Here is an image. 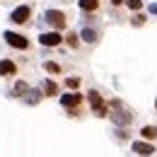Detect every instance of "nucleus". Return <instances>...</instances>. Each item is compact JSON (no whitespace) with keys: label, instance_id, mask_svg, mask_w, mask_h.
Listing matches in <instances>:
<instances>
[{"label":"nucleus","instance_id":"nucleus-3","mask_svg":"<svg viewBox=\"0 0 157 157\" xmlns=\"http://www.w3.org/2000/svg\"><path fill=\"white\" fill-rule=\"evenodd\" d=\"M85 101H87L90 111H92L97 118H106V116H109V104H106V97H104L99 90H94V87H92V90H87Z\"/></svg>","mask_w":157,"mask_h":157},{"label":"nucleus","instance_id":"nucleus-21","mask_svg":"<svg viewBox=\"0 0 157 157\" xmlns=\"http://www.w3.org/2000/svg\"><path fill=\"white\" fill-rule=\"evenodd\" d=\"M150 12H152V15H157V5H152V7H150Z\"/></svg>","mask_w":157,"mask_h":157},{"label":"nucleus","instance_id":"nucleus-7","mask_svg":"<svg viewBox=\"0 0 157 157\" xmlns=\"http://www.w3.org/2000/svg\"><path fill=\"white\" fill-rule=\"evenodd\" d=\"M39 44H41V46H46V48H58L60 44H63V34L56 32V29L44 32V34H39Z\"/></svg>","mask_w":157,"mask_h":157},{"label":"nucleus","instance_id":"nucleus-11","mask_svg":"<svg viewBox=\"0 0 157 157\" xmlns=\"http://www.w3.org/2000/svg\"><path fill=\"white\" fill-rule=\"evenodd\" d=\"M41 94L48 99V97H58L60 94V87H58V82L53 78H46L44 82H41Z\"/></svg>","mask_w":157,"mask_h":157},{"label":"nucleus","instance_id":"nucleus-15","mask_svg":"<svg viewBox=\"0 0 157 157\" xmlns=\"http://www.w3.org/2000/svg\"><path fill=\"white\" fill-rule=\"evenodd\" d=\"M63 44H65L68 48H73V51H80V46H82V41H80V34H78V32H68V34L63 36Z\"/></svg>","mask_w":157,"mask_h":157},{"label":"nucleus","instance_id":"nucleus-14","mask_svg":"<svg viewBox=\"0 0 157 157\" xmlns=\"http://www.w3.org/2000/svg\"><path fill=\"white\" fill-rule=\"evenodd\" d=\"M138 136H140V140H147V143H157V126H143L140 131H138Z\"/></svg>","mask_w":157,"mask_h":157},{"label":"nucleus","instance_id":"nucleus-22","mask_svg":"<svg viewBox=\"0 0 157 157\" xmlns=\"http://www.w3.org/2000/svg\"><path fill=\"white\" fill-rule=\"evenodd\" d=\"M155 111H157V97H155Z\"/></svg>","mask_w":157,"mask_h":157},{"label":"nucleus","instance_id":"nucleus-18","mask_svg":"<svg viewBox=\"0 0 157 157\" xmlns=\"http://www.w3.org/2000/svg\"><path fill=\"white\" fill-rule=\"evenodd\" d=\"M123 5H126V7H128V10H131V12H140V10H143V5H145V2H143V0H126V2H123Z\"/></svg>","mask_w":157,"mask_h":157},{"label":"nucleus","instance_id":"nucleus-2","mask_svg":"<svg viewBox=\"0 0 157 157\" xmlns=\"http://www.w3.org/2000/svg\"><path fill=\"white\" fill-rule=\"evenodd\" d=\"M60 106L65 109V114L70 118H82L85 114V94L82 92H65V94H60Z\"/></svg>","mask_w":157,"mask_h":157},{"label":"nucleus","instance_id":"nucleus-6","mask_svg":"<svg viewBox=\"0 0 157 157\" xmlns=\"http://www.w3.org/2000/svg\"><path fill=\"white\" fill-rule=\"evenodd\" d=\"M2 39H5L7 46H12V48H17V51H29V48H32V41L27 39L24 34H20V32H5Z\"/></svg>","mask_w":157,"mask_h":157},{"label":"nucleus","instance_id":"nucleus-20","mask_svg":"<svg viewBox=\"0 0 157 157\" xmlns=\"http://www.w3.org/2000/svg\"><path fill=\"white\" fill-rule=\"evenodd\" d=\"M126 0H111V7H123Z\"/></svg>","mask_w":157,"mask_h":157},{"label":"nucleus","instance_id":"nucleus-1","mask_svg":"<svg viewBox=\"0 0 157 157\" xmlns=\"http://www.w3.org/2000/svg\"><path fill=\"white\" fill-rule=\"evenodd\" d=\"M106 104H109V116L114 123H116L118 128H131L133 126V121H136V114H133V109H128L121 99H106Z\"/></svg>","mask_w":157,"mask_h":157},{"label":"nucleus","instance_id":"nucleus-9","mask_svg":"<svg viewBox=\"0 0 157 157\" xmlns=\"http://www.w3.org/2000/svg\"><path fill=\"white\" fill-rule=\"evenodd\" d=\"M99 39H101V34H99V29L94 27H90V24H85L82 29H80V41L82 44H90V46H97Z\"/></svg>","mask_w":157,"mask_h":157},{"label":"nucleus","instance_id":"nucleus-8","mask_svg":"<svg viewBox=\"0 0 157 157\" xmlns=\"http://www.w3.org/2000/svg\"><path fill=\"white\" fill-rule=\"evenodd\" d=\"M131 150L140 157H152L157 152V145L155 143H147V140H133L131 143Z\"/></svg>","mask_w":157,"mask_h":157},{"label":"nucleus","instance_id":"nucleus-19","mask_svg":"<svg viewBox=\"0 0 157 157\" xmlns=\"http://www.w3.org/2000/svg\"><path fill=\"white\" fill-rule=\"evenodd\" d=\"M145 20H147V17H145L143 12H136V15L131 17V24H133V27H143V24H145Z\"/></svg>","mask_w":157,"mask_h":157},{"label":"nucleus","instance_id":"nucleus-5","mask_svg":"<svg viewBox=\"0 0 157 157\" xmlns=\"http://www.w3.org/2000/svg\"><path fill=\"white\" fill-rule=\"evenodd\" d=\"M32 15H34V7L32 5H17L12 12H10V22L17 24V27H27L32 22Z\"/></svg>","mask_w":157,"mask_h":157},{"label":"nucleus","instance_id":"nucleus-16","mask_svg":"<svg viewBox=\"0 0 157 157\" xmlns=\"http://www.w3.org/2000/svg\"><path fill=\"white\" fill-rule=\"evenodd\" d=\"M44 70H46L48 75H53V78L63 75V65H60V63H56V60H44Z\"/></svg>","mask_w":157,"mask_h":157},{"label":"nucleus","instance_id":"nucleus-10","mask_svg":"<svg viewBox=\"0 0 157 157\" xmlns=\"http://www.w3.org/2000/svg\"><path fill=\"white\" fill-rule=\"evenodd\" d=\"M20 65L12 58H0V78H17Z\"/></svg>","mask_w":157,"mask_h":157},{"label":"nucleus","instance_id":"nucleus-13","mask_svg":"<svg viewBox=\"0 0 157 157\" xmlns=\"http://www.w3.org/2000/svg\"><path fill=\"white\" fill-rule=\"evenodd\" d=\"M29 90H32V87H29L27 80H15V85H12V90H10V97L12 99H22Z\"/></svg>","mask_w":157,"mask_h":157},{"label":"nucleus","instance_id":"nucleus-4","mask_svg":"<svg viewBox=\"0 0 157 157\" xmlns=\"http://www.w3.org/2000/svg\"><path fill=\"white\" fill-rule=\"evenodd\" d=\"M44 22L51 27V29H56V32H63V29H68V15L63 12V10H46L44 12Z\"/></svg>","mask_w":157,"mask_h":157},{"label":"nucleus","instance_id":"nucleus-17","mask_svg":"<svg viewBox=\"0 0 157 157\" xmlns=\"http://www.w3.org/2000/svg\"><path fill=\"white\" fill-rule=\"evenodd\" d=\"M63 85H65L68 92H75V90H80V85H82V78H80V75H68Z\"/></svg>","mask_w":157,"mask_h":157},{"label":"nucleus","instance_id":"nucleus-12","mask_svg":"<svg viewBox=\"0 0 157 157\" xmlns=\"http://www.w3.org/2000/svg\"><path fill=\"white\" fill-rule=\"evenodd\" d=\"M78 7L82 10V15H97L101 10V0H78Z\"/></svg>","mask_w":157,"mask_h":157}]
</instances>
